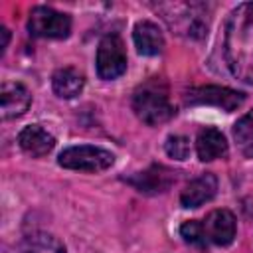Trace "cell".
I'll use <instances>...</instances> for the list:
<instances>
[{
  "instance_id": "obj_10",
  "label": "cell",
  "mask_w": 253,
  "mask_h": 253,
  "mask_svg": "<svg viewBox=\"0 0 253 253\" xmlns=\"http://www.w3.org/2000/svg\"><path fill=\"white\" fill-rule=\"evenodd\" d=\"M128 182L138 190V192H144V194H158V192H166L172 182H174V172L168 170L166 166H160V164H154L150 166L148 170L128 178Z\"/></svg>"
},
{
  "instance_id": "obj_19",
  "label": "cell",
  "mask_w": 253,
  "mask_h": 253,
  "mask_svg": "<svg viewBox=\"0 0 253 253\" xmlns=\"http://www.w3.org/2000/svg\"><path fill=\"white\" fill-rule=\"evenodd\" d=\"M180 233L182 237L192 243V245H198V247H204L208 241H206V235H204V227H202V221L198 219H190L186 221L182 227H180Z\"/></svg>"
},
{
  "instance_id": "obj_4",
  "label": "cell",
  "mask_w": 253,
  "mask_h": 253,
  "mask_svg": "<svg viewBox=\"0 0 253 253\" xmlns=\"http://www.w3.org/2000/svg\"><path fill=\"white\" fill-rule=\"evenodd\" d=\"M59 166L69 168V170H85V172H101L113 166L115 156L101 148V146H91V144H81V146H69L65 148L59 158Z\"/></svg>"
},
{
  "instance_id": "obj_20",
  "label": "cell",
  "mask_w": 253,
  "mask_h": 253,
  "mask_svg": "<svg viewBox=\"0 0 253 253\" xmlns=\"http://www.w3.org/2000/svg\"><path fill=\"white\" fill-rule=\"evenodd\" d=\"M0 36H2V42H0V53H4L6 45H8V40H10V32L6 28H0Z\"/></svg>"
},
{
  "instance_id": "obj_2",
  "label": "cell",
  "mask_w": 253,
  "mask_h": 253,
  "mask_svg": "<svg viewBox=\"0 0 253 253\" xmlns=\"http://www.w3.org/2000/svg\"><path fill=\"white\" fill-rule=\"evenodd\" d=\"M132 109H134L136 117L150 126L170 121L176 113L174 107L170 105L168 89L160 79H150L134 91Z\"/></svg>"
},
{
  "instance_id": "obj_13",
  "label": "cell",
  "mask_w": 253,
  "mask_h": 253,
  "mask_svg": "<svg viewBox=\"0 0 253 253\" xmlns=\"http://www.w3.org/2000/svg\"><path fill=\"white\" fill-rule=\"evenodd\" d=\"M132 40L136 45V51L142 55H156L164 47V36L160 28L148 20H142L132 30Z\"/></svg>"
},
{
  "instance_id": "obj_11",
  "label": "cell",
  "mask_w": 253,
  "mask_h": 253,
  "mask_svg": "<svg viewBox=\"0 0 253 253\" xmlns=\"http://www.w3.org/2000/svg\"><path fill=\"white\" fill-rule=\"evenodd\" d=\"M217 192V178L210 172L198 176L192 180L180 194V204L184 208H198L206 202H210Z\"/></svg>"
},
{
  "instance_id": "obj_17",
  "label": "cell",
  "mask_w": 253,
  "mask_h": 253,
  "mask_svg": "<svg viewBox=\"0 0 253 253\" xmlns=\"http://www.w3.org/2000/svg\"><path fill=\"white\" fill-rule=\"evenodd\" d=\"M233 138L243 156L253 158V109L233 125Z\"/></svg>"
},
{
  "instance_id": "obj_6",
  "label": "cell",
  "mask_w": 253,
  "mask_h": 253,
  "mask_svg": "<svg viewBox=\"0 0 253 253\" xmlns=\"http://www.w3.org/2000/svg\"><path fill=\"white\" fill-rule=\"evenodd\" d=\"M126 71L125 43L117 34H107L97 47V73L101 79H117Z\"/></svg>"
},
{
  "instance_id": "obj_9",
  "label": "cell",
  "mask_w": 253,
  "mask_h": 253,
  "mask_svg": "<svg viewBox=\"0 0 253 253\" xmlns=\"http://www.w3.org/2000/svg\"><path fill=\"white\" fill-rule=\"evenodd\" d=\"M18 144L26 154H30L34 158H40V156H45L53 150L55 138L43 126L30 125V126L22 128V132L18 134Z\"/></svg>"
},
{
  "instance_id": "obj_15",
  "label": "cell",
  "mask_w": 253,
  "mask_h": 253,
  "mask_svg": "<svg viewBox=\"0 0 253 253\" xmlns=\"http://www.w3.org/2000/svg\"><path fill=\"white\" fill-rule=\"evenodd\" d=\"M8 253H65V247L49 233H32L14 243Z\"/></svg>"
},
{
  "instance_id": "obj_1",
  "label": "cell",
  "mask_w": 253,
  "mask_h": 253,
  "mask_svg": "<svg viewBox=\"0 0 253 253\" xmlns=\"http://www.w3.org/2000/svg\"><path fill=\"white\" fill-rule=\"evenodd\" d=\"M223 47L231 73L253 85V2H245L229 14Z\"/></svg>"
},
{
  "instance_id": "obj_16",
  "label": "cell",
  "mask_w": 253,
  "mask_h": 253,
  "mask_svg": "<svg viewBox=\"0 0 253 253\" xmlns=\"http://www.w3.org/2000/svg\"><path fill=\"white\" fill-rule=\"evenodd\" d=\"M83 85H85V79L83 75L73 69V67H63V69H57L51 77V87L55 91V95L63 97V99H73L77 97L81 91H83Z\"/></svg>"
},
{
  "instance_id": "obj_3",
  "label": "cell",
  "mask_w": 253,
  "mask_h": 253,
  "mask_svg": "<svg viewBox=\"0 0 253 253\" xmlns=\"http://www.w3.org/2000/svg\"><path fill=\"white\" fill-rule=\"evenodd\" d=\"M168 10L160 8L164 12V20L178 30V34L186 38L200 40L208 34V18L200 4H164Z\"/></svg>"
},
{
  "instance_id": "obj_12",
  "label": "cell",
  "mask_w": 253,
  "mask_h": 253,
  "mask_svg": "<svg viewBox=\"0 0 253 253\" xmlns=\"http://www.w3.org/2000/svg\"><path fill=\"white\" fill-rule=\"evenodd\" d=\"M0 101H2V119H16L28 111L32 103V95L22 83H2Z\"/></svg>"
},
{
  "instance_id": "obj_14",
  "label": "cell",
  "mask_w": 253,
  "mask_h": 253,
  "mask_svg": "<svg viewBox=\"0 0 253 253\" xmlns=\"http://www.w3.org/2000/svg\"><path fill=\"white\" fill-rule=\"evenodd\" d=\"M196 152H198V158L202 162L215 160V158H219V156H223L227 152V140L221 134V130H217L213 126H206V128H202L198 132Z\"/></svg>"
},
{
  "instance_id": "obj_7",
  "label": "cell",
  "mask_w": 253,
  "mask_h": 253,
  "mask_svg": "<svg viewBox=\"0 0 253 253\" xmlns=\"http://www.w3.org/2000/svg\"><path fill=\"white\" fill-rule=\"evenodd\" d=\"M243 93L227 89V87H215V85H208V87H198L188 91L186 95V103L188 105H213L221 111H235L241 103H243Z\"/></svg>"
},
{
  "instance_id": "obj_18",
  "label": "cell",
  "mask_w": 253,
  "mask_h": 253,
  "mask_svg": "<svg viewBox=\"0 0 253 253\" xmlns=\"http://www.w3.org/2000/svg\"><path fill=\"white\" fill-rule=\"evenodd\" d=\"M164 150L170 158L174 160H186L190 156V140L186 136H180V134H172L166 138V144H164Z\"/></svg>"
},
{
  "instance_id": "obj_5",
  "label": "cell",
  "mask_w": 253,
  "mask_h": 253,
  "mask_svg": "<svg viewBox=\"0 0 253 253\" xmlns=\"http://www.w3.org/2000/svg\"><path fill=\"white\" fill-rule=\"evenodd\" d=\"M28 30L38 38H67L71 32V18L49 6H36L30 12Z\"/></svg>"
},
{
  "instance_id": "obj_8",
  "label": "cell",
  "mask_w": 253,
  "mask_h": 253,
  "mask_svg": "<svg viewBox=\"0 0 253 253\" xmlns=\"http://www.w3.org/2000/svg\"><path fill=\"white\" fill-rule=\"evenodd\" d=\"M206 241L215 245H229L235 237V217L229 210H213L204 221Z\"/></svg>"
}]
</instances>
